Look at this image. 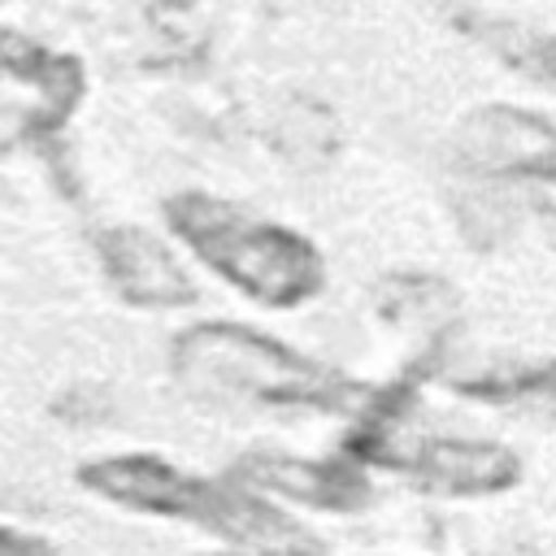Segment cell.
Returning a JSON list of instances; mask_svg holds the SVG:
<instances>
[{
  "instance_id": "obj_1",
  "label": "cell",
  "mask_w": 556,
  "mask_h": 556,
  "mask_svg": "<svg viewBox=\"0 0 556 556\" xmlns=\"http://www.w3.org/2000/svg\"><path fill=\"white\" fill-rule=\"evenodd\" d=\"M169 374L200 408L226 417H356L374 400V387L235 321L187 326L169 348Z\"/></svg>"
},
{
  "instance_id": "obj_2",
  "label": "cell",
  "mask_w": 556,
  "mask_h": 556,
  "mask_svg": "<svg viewBox=\"0 0 556 556\" xmlns=\"http://www.w3.org/2000/svg\"><path fill=\"white\" fill-rule=\"evenodd\" d=\"M78 486L143 517L191 521L226 543L239 547H313L295 517H287L269 495L235 482V478H204L191 469L169 465L152 452H122L100 456L74 469Z\"/></svg>"
},
{
  "instance_id": "obj_3",
  "label": "cell",
  "mask_w": 556,
  "mask_h": 556,
  "mask_svg": "<svg viewBox=\"0 0 556 556\" xmlns=\"http://www.w3.org/2000/svg\"><path fill=\"white\" fill-rule=\"evenodd\" d=\"M165 222L217 278L265 308L308 304L326 282V261L304 235L222 195L178 191L165 200Z\"/></svg>"
},
{
  "instance_id": "obj_4",
  "label": "cell",
  "mask_w": 556,
  "mask_h": 556,
  "mask_svg": "<svg viewBox=\"0 0 556 556\" xmlns=\"http://www.w3.org/2000/svg\"><path fill=\"white\" fill-rule=\"evenodd\" d=\"M361 430L348 439V456L361 465H387L408 473L430 495L473 500V495H500L521 482V460L513 447L495 439H460V434H421L404 443L395 434V421L369 400L361 413Z\"/></svg>"
},
{
  "instance_id": "obj_5",
  "label": "cell",
  "mask_w": 556,
  "mask_h": 556,
  "mask_svg": "<svg viewBox=\"0 0 556 556\" xmlns=\"http://www.w3.org/2000/svg\"><path fill=\"white\" fill-rule=\"evenodd\" d=\"M87 91L83 65L26 35H0V148L56 135Z\"/></svg>"
},
{
  "instance_id": "obj_6",
  "label": "cell",
  "mask_w": 556,
  "mask_h": 556,
  "mask_svg": "<svg viewBox=\"0 0 556 556\" xmlns=\"http://www.w3.org/2000/svg\"><path fill=\"white\" fill-rule=\"evenodd\" d=\"M452 161L469 178L517 182V178L556 169V126L508 104L473 109L452 130Z\"/></svg>"
},
{
  "instance_id": "obj_7",
  "label": "cell",
  "mask_w": 556,
  "mask_h": 556,
  "mask_svg": "<svg viewBox=\"0 0 556 556\" xmlns=\"http://www.w3.org/2000/svg\"><path fill=\"white\" fill-rule=\"evenodd\" d=\"M235 482L295 500L321 513H361L374 504V482L356 456H291V452H248L235 469Z\"/></svg>"
},
{
  "instance_id": "obj_8",
  "label": "cell",
  "mask_w": 556,
  "mask_h": 556,
  "mask_svg": "<svg viewBox=\"0 0 556 556\" xmlns=\"http://www.w3.org/2000/svg\"><path fill=\"white\" fill-rule=\"evenodd\" d=\"M96 256L113 291L135 308H187L195 304V282L178 256L139 226H104L96 235Z\"/></svg>"
},
{
  "instance_id": "obj_9",
  "label": "cell",
  "mask_w": 556,
  "mask_h": 556,
  "mask_svg": "<svg viewBox=\"0 0 556 556\" xmlns=\"http://www.w3.org/2000/svg\"><path fill=\"white\" fill-rule=\"evenodd\" d=\"M460 395L491 404V408H517L543 426H556V361H513V365H495L486 374L460 378L456 382Z\"/></svg>"
},
{
  "instance_id": "obj_10",
  "label": "cell",
  "mask_w": 556,
  "mask_h": 556,
  "mask_svg": "<svg viewBox=\"0 0 556 556\" xmlns=\"http://www.w3.org/2000/svg\"><path fill=\"white\" fill-rule=\"evenodd\" d=\"M378 300L382 313H391V321H413V326H443L456 313L452 287L430 274H395L382 282Z\"/></svg>"
},
{
  "instance_id": "obj_11",
  "label": "cell",
  "mask_w": 556,
  "mask_h": 556,
  "mask_svg": "<svg viewBox=\"0 0 556 556\" xmlns=\"http://www.w3.org/2000/svg\"><path fill=\"white\" fill-rule=\"evenodd\" d=\"M486 43L526 78L556 87V39L552 35H543L534 26H517V22H491Z\"/></svg>"
},
{
  "instance_id": "obj_12",
  "label": "cell",
  "mask_w": 556,
  "mask_h": 556,
  "mask_svg": "<svg viewBox=\"0 0 556 556\" xmlns=\"http://www.w3.org/2000/svg\"><path fill=\"white\" fill-rule=\"evenodd\" d=\"M517 182H521V204L539 217L543 235L556 248V169H543V174H530V178H517Z\"/></svg>"
},
{
  "instance_id": "obj_13",
  "label": "cell",
  "mask_w": 556,
  "mask_h": 556,
  "mask_svg": "<svg viewBox=\"0 0 556 556\" xmlns=\"http://www.w3.org/2000/svg\"><path fill=\"white\" fill-rule=\"evenodd\" d=\"M0 556H52V543L30 534V530L0 526Z\"/></svg>"
},
{
  "instance_id": "obj_14",
  "label": "cell",
  "mask_w": 556,
  "mask_h": 556,
  "mask_svg": "<svg viewBox=\"0 0 556 556\" xmlns=\"http://www.w3.org/2000/svg\"><path fill=\"white\" fill-rule=\"evenodd\" d=\"M308 547H252V552H213V556H304Z\"/></svg>"
},
{
  "instance_id": "obj_15",
  "label": "cell",
  "mask_w": 556,
  "mask_h": 556,
  "mask_svg": "<svg viewBox=\"0 0 556 556\" xmlns=\"http://www.w3.org/2000/svg\"><path fill=\"white\" fill-rule=\"evenodd\" d=\"M156 4H165V9H191V4H200V0H156Z\"/></svg>"
}]
</instances>
